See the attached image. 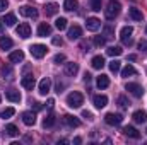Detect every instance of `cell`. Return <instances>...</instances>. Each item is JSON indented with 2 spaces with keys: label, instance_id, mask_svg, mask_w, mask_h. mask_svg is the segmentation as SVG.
<instances>
[{
  "label": "cell",
  "instance_id": "obj_50",
  "mask_svg": "<svg viewBox=\"0 0 147 145\" xmlns=\"http://www.w3.org/2000/svg\"><path fill=\"white\" fill-rule=\"evenodd\" d=\"M128 60H130V62H135V60H137V55H128Z\"/></svg>",
  "mask_w": 147,
  "mask_h": 145
},
{
  "label": "cell",
  "instance_id": "obj_2",
  "mask_svg": "<svg viewBox=\"0 0 147 145\" xmlns=\"http://www.w3.org/2000/svg\"><path fill=\"white\" fill-rule=\"evenodd\" d=\"M120 10H121V5H120V2H116V0H111V3L108 5V9H105V15H106V19H115L118 14H120Z\"/></svg>",
  "mask_w": 147,
  "mask_h": 145
},
{
  "label": "cell",
  "instance_id": "obj_29",
  "mask_svg": "<svg viewBox=\"0 0 147 145\" xmlns=\"http://www.w3.org/2000/svg\"><path fill=\"white\" fill-rule=\"evenodd\" d=\"M5 133H7L9 137H17V135H19V128H17L16 125H7V126H5Z\"/></svg>",
  "mask_w": 147,
  "mask_h": 145
},
{
  "label": "cell",
  "instance_id": "obj_20",
  "mask_svg": "<svg viewBox=\"0 0 147 145\" xmlns=\"http://www.w3.org/2000/svg\"><path fill=\"white\" fill-rule=\"evenodd\" d=\"M67 36H69V39H79V38L82 36V29H80V28H79V26H72V28H70V29H69V34H67Z\"/></svg>",
  "mask_w": 147,
  "mask_h": 145
},
{
  "label": "cell",
  "instance_id": "obj_42",
  "mask_svg": "<svg viewBox=\"0 0 147 145\" xmlns=\"http://www.w3.org/2000/svg\"><path fill=\"white\" fill-rule=\"evenodd\" d=\"M82 118H86V119H89V121H91V119L94 118V114H92L91 111H87V109H84V111H82Z\"/></svg>",
  "mask_w": 147,
  "mask_h": 145
},
{
  "label": "cell",
  "instance_id": "obj_51",
  "mask_svg": "<svg viewBox=\"0 0 147 145\" xmlns=\"http://www.w3.org/2000/svg\"><path fill=\"white\" fill-rule=\"evenodd\" d=\"M82 142V138L80 137H77V138H74V144H80Z\"/></svg>",
  "mask_w": 147,
  "mask_h": 145
},
{
  "label": "cell",
  "instance_id": "obj_49",
  "mask_svg": "<svg viewBox=\"0 0 147 145\" xmlns=\"http://www.w3.org/2000/svg\"><path fill=\"white\" fill-rule=\"evenodd\" d=\"M33 106H34V111H39L41 109V103H33Z\"/></svg>",
  "mask_w": 147,
  "mask_h": 145
},
{
  "label": "cell",
  "instance_id": "obj_41",
  "mask_svg": "<svg viewBox=\"0 0 147 145\" xmlns=\"http://www.w3.org/2000/svg\"><path fill=\"white\" fill-rule=\"evenodd\" d=\"M139 50L144 51V53H147V41L146 39H140V41H139Z\"/></svg>",
  "mask_w": 147,
  "mask_h": 145
},
{
  "label": "cell",
  "instance_id": "obj_53",
  "mask_svg": "<svg viewBox=\"0 0 147 145\" xmlns=\"http://www.w3.org/2000/svg\"><path fill=\"white\" fill-rule=\"evenodd\" d=\"M0 101H2V96H0Z\"/></svg>",
  "mask_w": 147,
  "mask_h": 145
},
{
  "label": "cell",
  "instance_id": "obj_27",
  "mask_svg": "<svg viewBox=\"0 0 147 145\" xmlns=\"http://www.w3.org/2000/svg\"><path fill=\"white\" fill-rule=\"evenodd\" d=\"M2 22L5 24V26H16V22H17V19H16V15L14 14H5V17L2 19Z\"/></svg>",
  "mask_w": 147,
  "mask_h": 145
},
{
  "label": "cell",
  "instance_id": "obj_37",
  "mask_svg": "<svg viewBox=\"0 0 147 145\" xmlns=\"http://www.w3.org/2000/svg\"><path fill=\"white\" fill-rule=\"evenodd\" d=\"M120 68H121V63H120L118 60H113V62H110V70L113 73L120 72Z\"/></svg>",
  "mask_w": 147,
  "mask_h": 145
},
{
  "label": "cell",
  "instance_id": "obj_19",
  "mask_svg": "<svg viewBox=\"0 0 147 145\" xmlns=\"http://www.w3.org/2000/svg\"><path fill=\"white\" fill-rule=\"evenodd\" d=\"M108 104V97L106 96H103V94H99V96H94V106L98 109H101V108H105Z\"/></svg>",
  "mask_w": 147,
  "mask_h": 145
},
{
  "label": "cell",
  "instance_id": "obj_43",
  "mask_svg": "<svg viewBox=\"0 0 147 145\" xmlns=\"http://www.w3.org/2000/svg\"><path fill=\"white\" fill-rule=\"evenodd\" d=\"M2 75H3V77L7 75V79H12V77H10V75H12V70H10V67H3V68H2Z\"/></svg>",
  "mask_w": 147,
  "mask_h": 145
},
{
  "label": "cell",
  "instance_id": "obj_55",
  "mask_svg": "<svg viewBox=\"0 0 147 145\" xmlns=\"http://www.w3.org/2000/svg\"><path fill=\"white\" fill-rule=\"evenodd\" d=\"M146 133H147V130H146Z\"/></svg>",
  "mask_w": 147,
  "mask_h": 145
},
{
  "label": "cell",
  "instance_id": "obj_3",
  "mask_svg": "<svg viewBox=\"0 0 147 145\" xmlns=\"http://www.w3.org/2000/svg\"><path fill=\"white\" fill-rule=\"evenodd\" d=\"M132 34H134V28H130V26L121 28V31H120L121 43H123V44H127V46H130V44H132Z\"/></svg>",
  "mask_w": 147,
  "mask_h": 145
},
{
  "label": "cell",
  "instance_id": "obj_12",
  "mask_svg": "<svg viewBox=\"0 0 147 145\" xmlns=\"http://www.w3.org/2000/svg\"><path fill=\"white\" fill-rule=\"evenodd\" d=\"M22 121H24V125L33 126V125L36 123V113H33V111H26V113H22Z\"/></svg>",
  "mask_w": 147,
  "mask_h": 145
},
{
  "label": "cell",
  "instance_id": "obj_25",
  "mask_svg": "<svg viewBox=\"0 0 147 145\" xmlns=\"http://www.w3.org/2000/svg\"><path fill=\"white\" fill-rule=\"evenodd\" d=\"M77 7H79L77 0H65V2H63V9H65L67 12H74V10H77Z\"/></svg>",
  "mask_w": 147,
  "mask_h": 145
},
{
  "label": "cell",
  "instance_id": "obj_28",
  "mask_svg": "<svg viewBox=\"0 0 147 145\" xmlns=\"http://www.w3.org/2000/svg\"><path fill=\"white\" fill-rule=\"evenodd\" d=\"M55 123H57V118H55L53 114H48V116L43 119V126H45V128H51V126H55Z\"/></svg>",
  "mask_w": 147,
  "mask_h": 145
},
{
  "label": "cell",
  "instance_id": "obj_30",
  "mask_svg": "<svg viewBox=\"0 0 147 145\" xmlns=\"http://www.w3.org/2000/svg\"><path fill=\"white\" fill-rule=\"evenodd\" d=\"M106 53H108L110 56H120V55L123 53V50H121L120 46H110V48L106 50Z\"/></svg>",
  "mask_w": 147,
  "mask_h": 145
},
{
  "label": "cell",
  "instance_id": "obj_31",
  "mask_svg": "<svg viewBox=\"0 0 147 145\" xmlns=\"http://www.w3.org/2000/svg\"><path fill=\"white\" fill-rule=\"evenodd\" d=\"M103 31H105V38H106V39L115 38V28H113L111 24H106V26L103 28Z\"/></svg>",
  "mask_w": 147,
  "mask_h": 145
},
{
  "label": "cell",
  "instance_id": "obj_47",
  "mask_svg": "<svg viewBox=\"0 0 147 145\" xmlns=\"http://www.w3.org/2000/svg\"><path fill=\"white\" fill-rule=\"evenodd\" d=\"M63 87H65V85H63V84H60V82H58V84H57V92H58V94H60V92H62V91H63Z\"/></svg>",
  "mask_w": 147,
  "mask_h": 145
},
{
  "label": "cell",
  "instance_id": "obj_46",
  "mask_svg": "<svg viewBox=\"0 0 147 145\" xmlns=\"http://www.w3.org/2000/svg\"><path fill=\"white\" fill-rule=\"evenodd\" d=\"M53 106H55V99H48V101H46V108L53 109Z\"/></svg>",
  "mask_w": 147,
  "mask_h": 145
},
{
  "label": "cell",
  "instance_id": "obj_36",
  "mask_svg": "<svg viewBox=\"0 0 147 145\" xmlns=\"http://www.w3.org/2000/svg\"><path fill=\"white\" fill-rule=\"evenodd\" d=\"M101 7H103V0H91V9L94 12H99Z\"/></svg>",
  "mask_w": 147,
  "mask_h": 145
},
{
  "label": "cell",
  "instance_id": "obj_17",
  "mask_svg": "<svg viewBox=\"0 0 147 145\" xmlns=\"http://www.w3.org/2000/svg\"><path fill=\"white\" fill-rule=\"evenodd\" d=\"M63 123H65L67 126H70V128H77V126L80 125V121H79L75 116H72V114H65V116H63Z\"/></svg>",
  "mask_w": 147,
  "mask_h": 145
},
{
  "label": "cell",
  "instance_id": "obj_45",
  "mask_svg": "<svg viewBox=\"0 0 147 145\" xmlns=\"http://www.w3.org/2000/svg\"><path fill=\"white\" fill-rule=\"evenodd\" d=\"M9 7V0H0V12H3Z\"/></svg>",
  "mask_w": 147,
  "mask_h": 145
},
{
  "label": "cell",
  "instance_id": "obj_33",
  "mask_svg": "<svg viewBox=\"0 0 147 145\" xmlns=\"http://www.w3.org/2000/svg\"><path fill=\"white\" fill-rule=\"evenodd\" d=\"M130 17L134 19V21H142V12L139 10V9H130Z\"/></svg>",
  "mask_w": 147,
  "mask_h": 145
},
{
  "label": "cell",
  "instance_id": "obj_7",
  "mask_svg": "<svg viewBox=\"0 0 147 145\" xmlns=\"http://www.w3.org/2000/svg\"><path fill=\"white\" fill-rule=\"evenodd\" d=\"M19 14H21V15H24V17L36 19V17H38V9L31 7V5H22V7H19Z\"/></svg>",
  "mask_w": 147,
  "mask_h": 145
},
{
  "label": "cell",
  "instance_id": "obj_32",
  "mask_svg": "<svg viewBox=\"0 0 147 145\" xmlns=\"http://www.w3.org/2000/svg\"><path fill=\"white\" fill-rule=\"evenodd\" d=\"M132 75H137V70H135L132 65H127V67L121 70V77H132Z\"/></svg>",
  "mask_w": 147,
  "mask_h": 145
},
{
  "label": "cell",
  "instance_id": "obj_4",
  "mask_svg": "<svg viewBox=\"0 0 147 145\" xmlns=\"http://www.w3.org/2000/svg\"><path fill=\"white\" fill-rule=\"evenodd\" d=\"M121 121H123V116H121L120 113H108V114L105 116V123L110 125V126H116V125H120Z\"/></svg>",
  "mask_w": 147,
  "mask_h": 145
},
{
  "label": "cell",
  "instance_id": "obj_13",
  "mask_svg": "<svg viewBox=\"0 0 147 145\" xmlns=\"http://www.w3.org/2000/svg\"><path fill=\"white\" fill-rule=\"evenodd\" d=\"M50 34H51V26L48 22H41L39 28H38V36L46 38V36H50Z\"/></svg>",
  "mask_w": 147,
  "mask_h": 145
},
{
  "label": "cell",
  "instance_id": "obj_21",
  "mask_svg": "<svg viewBox=\"0 0 147 145\" xmlns=\"http://www.w3.org/2000/svg\"><path fill=\"white\" fill-rule=\"evenodd\" d=\"M77 72H79V65H77V63H74V62H70V63H65V73H67V75L75 77V75H77Z\"/></svg>",
  "mask_w": 147,
  "mask_h": 145
},
{
  "label": "cell",
  "instance_id": "obj_14",
  "mask_svg": "<svg viewBox=\"0 0 147 145\" xmlns=\"http://www.w3.org/2000/svg\"><path fill=\"white\" fill-rule=\"evenodd\" d=\"M9 60H10L12 63H21V62L24 60V51H22V50H16V51H12V53L9 55Z\"/></svg>",
  "mask_w": 147,
  "mask_h": 145
},
{
  "label": "cell",
  "instance_id": "obj_11",
  "mask_svg": "<svg viewBox=\"0 0 147 145\" xmlns=\"http://www.w3.org/2000/svg\"><path fill=\"white\" fill-rule=\"evenodd\" d=\"M50 87H51V80H50L48 77L41 79V82H39V94H41V96H46V94L50 92Z\"/></svg>",
  "mask_w": 147,
  "mask_h": 145
},
{
  "label": "cell",
  "instance_id": "obj_39",
  "mask_svg": "<svg viewBox=\"0 0 147 145\" xmlns=\"http://www.w3.org/2000/svg\"><path fill=\"white\" fill-rule=\"evenodd\" d=\"M94 44H96V46H105V44H106V38L96 36L94 38Z\"/></svg>",
  "mask_w": 147,
  "mask_h": 145
},
{
  "label": "cell",
  "instance_id": "obj_35",
  "mask_svg": "<svg viewBox=\"0 0 147 145\" xmlns=\"http://www.w3.org/2000/svg\"><path fill=\"white\" fill-rule=\"evenodd\" d=\"M14 114H16V109H14V108H5L2 113H0V116H2V118H5V119H7V118H10V116H14Z\"/></svg>",
  "mask_w": 147,
  "mask_h": 145
},
{
  "label": "cell",
  "instance_id": "obj_26",
  "mask_svg": "<svg viewBox=\"0 0 147 145\" xmlns=\"http://www.w3.org/2000/svg\"><path fill=\"white\" fill-rule=\"evenodd\" d=\"M58 5L57 3H46L45 5V12H46V15H55L57 12H58Z\"/></svg>",
  "mask_w": 147,
  "mask_h": 145
},
{
  "label": "cell",
  "instance_id": "obj_44",
  "mask_svg": "<svg viewBox=\"0 0 147 145\" xmlns=\"http://www.w3.org/2000/svg\"><path fill=\"white\" fill-rule=\"evenodd\" d=\"M51 43H53L55 46H62V44H63L62 38H58V36H55V38H53V39H51Z\"/></svg>",
  "mask_w": 147,
  "mask_h": 145
},
{
  "label": "cell",
  "instance_id": "obj_1",
  "mask_svg": "<svg viewBox=\"0 0 147 145\" xmlns=\"http://www.w3.org/2000/svg\"><path fill=\"white\" fill-rule=\"evenodd\" d=\"M82 103H84V96L80 94V92H77V91H74L70 92L69 96H67V104L70 106V108H80L82 106Z\"/></svg>",
  "mask_w": 147,
  "mask_h": 145
},
{
  "label": "cell",
  "instance_id": "obj_18",
  "mask_svg": "<svg viewBox=\"0 0 147 145\" xmlns=\"http://www.w3.org/2000/svg\"><path fill=\"white\" fill-rule=\"evenodd\" d=\"M132 118H134L135 123H146L147 121V113L144 109H139V111H135V113L132 114Z\"/></svg>",
  "mask_w": 147,
  "mask_h": 145
},
{
  "label": "cell",
  "instance_id": "obj_52",
  "mask_svg": "<svg viewBox=\"0 0 147 145\" xmlns=\"http://www.w3.org/2000/svg\"><path fill=\"white\" fill-rule=\"evenodd\" d=\"M3 26H5V24H3V22L0 21V34H3Z\"/></svg>",
  "mask_w": 147,
  "mask_h": 145
},
{
  "label": "cell",
  "instance_id": "obj_16",
  "mask_svg": "<svg viewBox=\"0 0 147 145\" xmlns=\"http://www.w3.org/2000/svg\"><path fill=\"white\" fill-rule=\"evenodd\" d=\"M5 97H7L10 103H21V99H22V96L19 94V91H14V89H12V91H7V92H5Z\"/></svg>",
  "mask_w": 147,
  "mask_h": 145
},
{
  "label": "cell",
  "instance_id": "obj_9",
  "mask_svg": "<svg viewBox=\"0 0 147 145\" xmlns=\"http://www.w3.org/2000/svg\"><path fill=\"white\" fill-rule=\"evenodd\" d=\"M101 28V21L98 19V17H87V21H86V29L87 31H98Z\"/></svg>",
  "mask_w": 147,
  "mask_h": 145
},
{
  "label": "cell",
  "instance_id": "obj_48",
  "mask_svg": "<svg viewBox=\"0 0 147 145\" xmlns=\"http://www.w3.org/2000/svg\"><path fill=\"white\" fill-rule=\"evenodd\" d=\"M91 79H92V77H91V73H84V80H86V82H87V84H89V82H91Z\"/></svg>",
  "mask_w": 147,
  "mask_h": 145
},
{
  "label": "cell",
  "instance_id": "obj_23",
  "mask_svg": "<svg viewBox=\"0 0 147 145\" xmlns=\"http://www.w3.org/2000/svg\"><path fill=\"white\" fill-rule=\"evenodd\" d=\"M96 84H98V87H99V89H106V87L110 85V77H108V75H105V73H101V75L98 77Z\"/></svg>",
  "mask_w": 147,
  "mask_h": 145
},
{
  "label": "cell",
  "instance_id": "obj_15",
  "mask_svg": "<svg viewBox=\"0 0 147 145\" xmlns=\"http://www.w3.org/2000/svg\"><path fill=\"white\" fill-rule=\"evenodd\" d=\"M121 133L127 135V137H130V138H140V133H139L137 128H134V126H123V128H121Z\"/></svg>",
  "mask_w": 147,
  "mask_h": 145
},
{
  "label": "cell",
  "instance_id": "obj_38",
  "mask_svg": "<svg viewBox=\"0 0 147 145\" xmlns=\"http://www.w3.org/2000/svg\"><path fill=\"white\" fill-rule=\"evenodd\" d=\"M118 106L121 109H127L130 106V103H128V99H127L125 96H120V97H118Z\"/></svg>",
  "mask_w": 147,
  "mask_h": 145
},
{
  "label": "cell",
  "instance_id": "obj_10",
  "mask_svg": "<svg viewBox=\"0 0 147 145\" xmlns=\"http://www.w3.org/2000/svg\"><path fill=\"white\" fill-rule=\"evenodd\" d=\"M21 84H22V87H24V89L33 91V87L36 85V80H34V77H33V75H24V77H22V80H21Z\"/></svg>",
  "mask_w": 147,
  "mask_h": 145
},
{
  "label": "cell",
  "instance_id": "obj_8",
  "mask_svg": "<svg viewBox=\"0 0 147 145\" xmlns=\"http://www.w3.org/2000/svg\"><path fill=\"white\" fill-rule=\"evenodd\" d=\"M125 89H127L132 96H135V97H142V96H144V89H142L139 84H135V82H128Z\"/></svg>",
  "mask_w": 147,
  "mask_h": 145
},
{
  "label": "cell",
  "instance_id": "obj_24",
  "mask_svg": "<svg viewBox=\"0 0 147 145\" xmlns=\"http://www.w3.org/2000/svg\"><path fill=\"white\" fill-rule=\"evenodd\" d=\"M14 46V41L10 39V38H7V36H2L0 38V50H10Z\"/></svg>",
  "mask_w": 147,
  "mask_h": 145
},
{
  "label": "cell",
  "instance_id": "obj_54",
  "mask_svg": "<svg viewBox=\"0 0 147 145\" xmlns=\"http://www.w3.org/2000/svg\"><path fill=\"white\" fill-rule=\"evenodd\" d=\"M146 33H147V28H146Z\"/></svg>",
  "mask_w": 147,
  "mask_h": 145
},
{
  "label": "cell",
  "instance_id": "obj_40",
  "mask_svg": "<svg viewBox=\"0 0 147 145\" xmlns=\"http://www.w3.org/2000/svg\"><path fill=\"white\" fill-rule=\"evenodd\" d=\"M53 62H55V63H58V65H60V63H63V62H65V55H62V53H58V55H55V58H53Z\"/></svg>",
  "mask_w": 147,
  "mask_h": 145
},
{
  "label": "cell",
  "instance_id": "obj_5",
  "mask_svg": "<svg viewBox=\"0 0 147 145\" xmlns=\"http://www.w3.org/2000/svg\"><path fill=\"white\" fill-rule=\"evenodd\" d=\"M16 33H17V36L19 38L28 39V38L31 36V26H29L28 22H22V24H19V26L16 28Z\"/></svg>",
  "mask_w": 147,
  "mask_h": 145
},
{
  "label": "cell",
  "instance_id": "obj_34",
  "mask_svg": "<svg viewBox=\"0 0 147 145\" xmlns=\"http://www.w3.org/2000/svg\"><path fill=\"white\" fill-rule=\"evenodd\" d=\"M55 26H57V29L63 31V29L67 28V19H65V17H58V19L55 21Z\"/></svg>",
  "mask_w": 147,
  "mask_h": 145
},
{
  "label": "cell",
  "instance_id": "obj_6",
  "mask_svg": "<svg viewBox=\"0 0 147 145\" xmlns=\"http://www.w3.org/2000/svg\"><path fill=\"white\" fill-rule=\"evenodd\" d=\"M29 51H31V55H33L34 58H43V56L48 53V48H46L45 44H33V46L29 48Z\"/></svg>",
  "mask_w": 147,
  "mask_h": 145
},
{
  "label": "cell",
  "instance_id": "obj_22",
  "mask_svg": "<svg viewBox=\"0 0 147 145\" xmlns=\"http://www.w3.org/2000/svg\"><path fill=\"white\" fill-rule=\"evenodd\" d=\"M91 65H92V68L101 70V68L105 67V58H103L101 55H98V56H94V58L91 60Z\"/></svg>",
  "mask_w": 147,
  "mask_h": 145
}]
</instances>
